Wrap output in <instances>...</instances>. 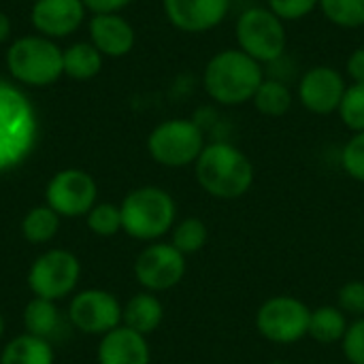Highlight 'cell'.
Returning a JSON list of instances; mask_svg holds the SVG:
<instances>
[{
  "label": "cell",
  "mask_w": 364,
  "mask_h": 364,
  "mask_svg": "<svg viewBox=\"0 0 364 364\" xmlns=\"http://www.w3.org/2000/svg\"><path fill=\"white\" fill-rule=\"evenodd\" d=\"M62 66L73 79H92L102 68V55L90 43H75L62 53Z\"/></svg>",
  "instance_id": "obj_22"
},
{
  "label": "cell",
  "mask_w": 364,
  "mask_h": 364,
  "mask_svg": "<svg viewBox=\"0 0 364 364\" xmlns=\"http://www.w3.org/2000/svg\"><path fill=\"white\" fill-rule=\"evenodd\" d=\"M58 230H60V215L47 205L30 209L21 220V235L28 243L34 245L49 243L58 235Z\"/></svg>",
  "instance_id": "obj_23"
},
{
  "label": "cell",
  "mask_w": 364,
  "mask_h": 364,
  "mask_svg": "<svg viewBox=\"0 0 364 364\" xmlns=\"http://www.w3.org/2000/svg\"><path fill=\"white\" fill-rule=\"evenodd\" d=\"M320 11L337 28H364V0H320Z\"/></svg>",
  "instance_id": "obj_26"
},
{
  "label": "cell",
  "mask_w": 364,
  "mask_h": 364,
  "mask_svg": "<svg viewBox=\"0 0 364 364\" xmlns=\"http://www.w3.org/2000/svg\"><path fill=\"white\" fill-rule=\"evenodd\" d=\"M9 34H11V21H9V17L0 11V43H4V41L9 38Z\"/></svg>",
  "instance_id": "obj_35"
},
{
  "label": "cell",
  "mask_w": 364,
  "mask_h": 364,
  "mask_svg": "<svg viewBox=\"0 0 364 364\" xmlns=\"http://www.w3.org/2000/svg\"><path fill=\"white\" fill-rule=\"evenodd\" d=\"M346 90L348 81L341 70L328 64H316L301 75L296 83V98L305 111L326 117L337 113Z\"/></svg>",
  "instance_id": "obj_12"
},
{
  "label": "cell",
  "mask_w": 364,
  "mask_h": 364,
  "mask_svg": "<svg viewBox=\"0 0 364 364\" xmlns=\"http://www.w3.org/2000/svg\"><path fill=\"white\" fill-rule=\"evenodd\" d=\"M98 186L94 177L79 168H66L51 177L45 190L47 207L60 218H81L96 205Z\"/></svg>",
  "instance_id": "obj_11"
},
{
  "label": "cell",
  "mask_w": 364,
  "mask_h": 364,
  "mask_svg": "<svg viewBox=\"0 0 364 364\" xmlns=\"http://www.w3.org/2000/svg\"><path fill=\"white\" fill-rule=\"evenodd\" d=\"M85 218H87V228L96 237H115L122 230V211L117 205L96 203Z\"/></svg>",
  "instance_id": "obj_28"
},
{
  "label": "cell",
  "mask_w": 364,
  "mask_h": 364,
  "mask_svg": "<svg viewBox=\"0 0 364 364\" xmlns=\"http://www.w3.org/2000/svg\"><path fill=\"white\" fill-rule=\"evenodd\" d=\"M209 241V228L200 218H186L181 222H175L171 230V243L183 254H198Z\"/></svg>",
  "instance_id": "obj_25"
},
{
  "label": "cell",
  "mask_w": 364,
  "mask_h": 364,
  "mask_svg": "<svg viewBox=\"0 0 364 364\" xmlns=\"http://www.w3.org/2000/svg\"><path fill=\"white\" fill-rule=\"evenodd\" d=\"M264 77L262 64L243 53L239 47H226L207 60L203 70V87L220 107H243L252 102Z\"/></svg>",
  "instance_id": "obj_2"
},
{
  "label": "cell",
  "mask_w": 364,
  "mask_h": 364,
  "mask_svg": "<svg viewBox=\"0 0 364 364\" xmlns=\"http://www.w3.org/2000/svg\"><path fill=\"white\" fill-rule=\"evenodd\" d=\"M267 6L282 21H301L320 9V0H267Z\"/></svg>",
  "instance_id": "obj_30"
},
{
  "label": "cell",
  "mask_w": 364,
  "mask_h": 364,
  "mask_svg": "<svg viewBox=\"0 0 364 364\" xmlns=\"http://www.w3.org/2000/svg\"><path fill=\"white\" fill-rule=\"evenodd\" d=\"M83 21L81 0H36L32 6V23L47 36H66Z\"/></svg>",
  "instance_id": "obj_16"
},
{
  "label": "cell",
  "mask_w": 364,
  "mask_h": 364,
  "mask_svg": "<svg viewBox=\"0 0 364 364\" xmlns=\"http://www.w3.org/2000/svg\"><path fill=\"white\" fill-rule=\"evenodd\" d=\"M235 41L237 47L258 64H275L284 58L288 47L286 21L269 6H250L235 21Z\"/></svg>",
  "instance_id": "obj_5"
},
{
  "label": "cell",
  "mask_w": 364,
  "mask_h": 364,
  "mask_svg": "<svg viewBox=\"0 0 364 364\" xmlns=\"http://www.w3.org/2000/svg\"><path fill=\"white\" fill-rule=\"evenodd\" d=\"M337 307L348 318H364V282H348L337 292Z\"/></svg>",
  "instance_id": "obj_31"
},
{
  "label": "cell",
  "mask_w": 364,
  "mask_h": 364,
  "mask_svg": "<svg viewBox=\"0 0 364 364\" xmlns=\"http://www.w3.org/2000/svg\"><path fill=\"white\" fill-rule=\"evenodd\" d=\"M36 117L28 98L0 81V173L17 166L34 147Z\"/></svg>",
  "instance_id": "obj_4"
},
{
  "label": "cell",
  "mask_w": 364,
  "mask_h": 364,
  "mask_svg": "<svg viewBox=\"0 0 364 364\" xmlns=\"http://www.w3.org/2000/svg\"><path fill=\"white\" fill-rule=\"evenodd\" d=\"M166 19L181 32L205 34L224 23L232 0H162Z\"/></svg>",
  "instance_id": "obj_14"
},
{
  "label": "cell",
  "mask_w": 364,
  "mask_h": 364,
  "mask_svg": "<svg viewBox=\"0 0 364 364\" xmlns=\"http://www.w3.org/2000/svg\"><path fill=\"white\" fill-rule=\"evenodd\" d=\"M6 66L17 81L34 87L49 85L64 73L62 51L43 36H23L15 41L6 51Z\"/></svg>",
  "instance_id": "obj_8"
},
{
  "label": "cell",
  "mask_w": 364,
  "mask_h": 364,
  "mask_svg": "<svg viewBox=\"0 0 364 364\" xmlns=\"http://www.w3.org/2000/svg\"><path fill=\"white\" fill-rule=\"evenodd\" d=\"M94 47L111 58H122L134 47V28L115 13L94 15L90 21Z\"/></svg>",
  "instance_id": "obj_17"
},
{
  "label": "cell",
  "mask_w": 364,
  "mask_h": 364,
  "mask_svg": "<svg viewBox=\"0 0 364 364\" xmlns=\"http://www.w3.org/2000/svg\"><path fill=\"white\" fill-rule=\"evenodd\" d=\"M164 320V305L154 292L134 294L122 311V324L139 335H151Z\"/></svg>",
  "instance_id": "obj_18"
},
{
  "label": "cell",
  "mask_w": 364,
  "mask_h": 364,
  "mask_svg": "<svg viewBox=\"0 0 364 364\" xmlns=\"http://www.w3.org/2000/svg\"><path fill=\"white\" fill-rule=\"evenodd\" d=\"M194 175L200 190L218 200L243 198L256 179L250 156L228 141L207 143L194 162Z\"/></svg>",
  "instance_id": "obj_1"
},
{
  "label": "cell",
  "mask_w": 364,
  "mask_h": 364,
  "mask_svg": "<svg viewBox=\"0 0 364 364\" xmlns=\"http://www.w3.org/2000/svg\"><path fill=\"white\" fill-rule=\"evenodd\" d=\"M4 318H2V314H0V339H2V335H4Z\"/></svg>",
  "instance_id": "obj_36"
},
{
  "label": "cell",
  "mask_w": 364,
  "mask_h": 364,
  "mask_svg": "<svg viewBox=\"0 0 364 364\" xmlns=\"http://www.w3.org/2000/svg\"><path fill=\"white\" fill-rule=\"evenodd\" d=\"M122 311L124 307L119 305L117 296L107 292V290H98V288H90L79 292L70 305H68V320L70 324L85 333V335H107L113 328L122 326Z\"/></svg>",
  "instance_id": "obj_13"
},
{
  "label": "cell",
  "mask_w": 364,
  "mask_h": 364,
  "mask_svg": "<svg viewBox=\"0 0 364 364\" xmlns=\"http://www.w3.org/2000/svg\"><path fill=\"white\" fill-rule=\"evenodd\" d=\"M252 105L264 117H284L294 105V92L288 81L279 77H264L252 98Z\"/></svg>",
  "instance_id": "obj_19"
},
{
  "label": "cell",
  "mask_w": 364,
  "mask_h": 364,
  "mask_svg": "<svg viewBox=\"0 0 364 364\" xmlns=\"http://www.w3.org/2000/svg\"><path fill=\"white\" fill-rule=\"evenodd\" d=\"M339 346L348 363L364 364V318H356L354 322H350Z\"/></svg>",
  "instance_id": "obj_32"
},
{
  "label": "cell",
  "mask_w": 364,
  "mask_h": 364,
  "mask_svg": "<svg viewBox=\"0 0 364 364\" xmlns=\"http://www.w3.org/2000/svg\"><path fill=\"white\" fill-rule=\"evenodd\" d=\"M341 124L354 134L364 130V83H348V90L337 109Z\"/></svg>",
  "instance_id": "obj_27"
},
{
  "label": "cell",
  "mask_w": 364,
  "mask_h": 364,
  "mask_svg": "<svg viewBox=\"0 0 364 364\" xmlns=\"http://www.w3.org/2000/svg\"><path fill=\"white\" fill-rule=\"evenodd\" d=\"M79 277H81L79 258L73 252L55 247V250H47L32 262L28 271V286L34 296L55 303L68 296L77 288Z\"/></svg>",
  "instance_id": "obj_9"
},
{
  "label": "cell",
  "mask_w": 364,
  "mask_h": 364,
  "mask_svg": "<svg viewBox=\"0 0 364 364\" xmlns=\"http://www.w3.org/2000/svg\"><path fill=\"white\" fill-rule=\"evenodd\" d=\"M205 145L203 126L196 119L181 117L158 124L147 139V151L151 160L166 168L192 166Z\"/></svg>",
  "instance_id": "obj_6"
},
{
  "label": "cell",
  "mask_w": 364,
  "mask_h": 364,
  "mask_svg": "<svg viewBox=\"0 0 364 364\" xmlns=\"http://www.w3.org/2000/svg\"><path fill=\"white\" fill-rule=\"evenodd\" d=\"M348 326V316L337 305H322L311 309L309 339H314L320 346H335L341 343Z\"/></svg>",
  "instance_id": "obj_21"
},
{
  "label": "cell",
  "mask_w": 364,
  "mask_h": 364,
  "mask_svg": "<svg viewBox=\"0 0 364 364\" xmlns=\"http://www.w3.org/2000/svg\"><path fill=\"white\" fill-rule=\"evenodd\" d=\"M186 256L173 245L156 241L141 250L134 260V277L145 292H166L186 277Z\"/></svg>",
  "instance_id": "obj_10"
},
{
  "label": "cell",
  "mask_w": 364,
  "mask_h": 364,
  "mask_svg": "<svg viewBox=\"0 0 364 364\" xmlns=\"http://www.w3.org/2000/svg\"><path fill=\"white\" fill-rule=\"evenodd\" d=\"M311 309L292 294L269 296L256 311L258 335L275 346H292L309 337Z\"/></svg>",
  "instance_id": "obj_7"
},
{
  "label": "cell",
  "mask_w": 364,
  "mask_h": 364,
  "mask_svg": "<svg viewBox=\"0 0 364 364\" xmlns=\"http://www.w3.org/2000/svg\"><path fill=\"white\" fill-rule=\"evenodd\" d=\"M149 363H151V350L145 335H139L124 324L102 335L98 346V364Z\"/></svg>",
  "instance_id": "obj_15"
},
{
  "label": "cell",
  "mask_w": 364,
  "mask_h": 364,
  "mask_svg": "<svg viewBox=\"0 0 364 364\" xmlns=\"http://www.w3.org/2000/svg\"><path fill=\"white\" fill-rule=\"evenodd\" d=\"M346 75L352 83H364V47H356L346 60Z\"/></svg>",
  "instance_id": "obj_33"
},
{
  "label": "cell",
  "mask_w": 364,
  "mask_h": 364,
  "mask_svg": "<svg viewBox=\"0 0 364 364\" xmlns=\"http://www.w3.org/2000/svg\"><path fill=\"white\" fill-rule=\"evenodd\" d=\"M122 230L136 239L156 243L160 237L168 235L177 220L175 198L158 186H141L126 194L119 205Z\"/></svg>",
  "instance_id": "obj_3"
},
{
  "label": "cell",
  "mask_w": 364,
  "mask_h": 364,
  "mask_svg": "<svg viewBox=\"0 0 364 364\" xmlns=\"http://www.w3.org/2000/svg\"><path fill=\"white\" fill-rule=\"evenodd\" d=\"M271 364H288V363H284V360H275V363H271Z\"/></svg>",
  "instance_id": "obj_37"
},
{
  "label": "cell",
  "mask_w": 364,
  "mask_h": 364,
  "mask_svg": "<svg viewBox=\"0 0 364 364\" xmlns=\"http://www.w3.org/2000/svg\"><path fill=\"white\" fill-rule=\"evenodd\" d=\"M53 360L51 343L28 333L11 339L0 354V364H53Z\"/></svg>",
  "instance_id": "obj_20"
},
{
  "label": "cell",
  "mask_w": 364,
  "mask_h": 364,
  "mask_svg": "<svg viewBox=\"0 0 364 364\" xmlns=\"http://www.w3.org/2000/svg\"><path fill=\"white\" fill-rule=\"evenodd\" d=\"M83 6L92 9L96 15H102V13H117L119 9L128 6L132 0H81Z\"/></svg>",
  "instance_id": "obj_34"
},
{
  "label": "cell",
  "mask_w": 364,
  "mask_h": 364,
  "mask_svg": "<svg viewBox=\"0 0 364 364\" xmlns=\"http://www.w3.org/2000/svg\"><path fill=\"white\" fill-rule=\"evenodd\" d=\"M341 168L343 173L354 179L364 183V130L363 132H354L346 145L341 147Z\"/></svg>",
  "instance_id": "obj_29"
},
{
  "label": "cell",
  "mask_w": 364,
  "mask_h": 364,
  "mask_svg": "<svg viewBox=\"0 0 364 364\" xmlns=\"http://www.w3.org/2000/svg\"><path fill=\"white\" fill-rule=\"evenodd\" d=\"M60 324V314L53 301L34 296L23 309V328L28 335L49 339Z\"/></svg>",
  "instance_id": "obj_24"
}]
</instances>
